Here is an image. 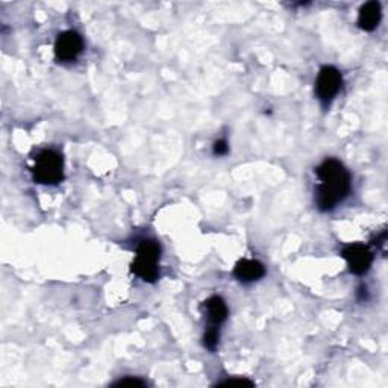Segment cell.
I'll return each instance as SVG.
<instances>
[{
  "mask_svg": "<svg viewBox=\"0 0 388 388\" xmlns=\"http://www.w3.org/2000/svg\"><path fill=\"white\" fill-rule=\"evenodd\" d=\"M316 174L319 185L316 190V205L320 211H332L350 194L352 179L347 168L339 159L328 158L321 163Z\"/></svg>",
  "mask_w": 388,
  "mask_h": 388,
  "instance_id": "cell-1",
  "label": "cell"
},
{
  "mask_svg": "<svg viewBox=\"0 0 388 388\" xmlns=\"http://www.w3.org/2000/svg\"><path fill=\"white\" fill-rule=\"evenodd\" d=\"M161 246L155 240H143L137 247L133 272L144 282H155L159 277Z\"/></svg>",
  "mask_w": 388,
  "mask_h": 388,
  "instance_id": "cell-2",
  "label": "cell"
},
{
  "mask_svg": "<svg viewBox=\"0 0 388 388\" xmlns=\"http://www.w3.org/2000/svg\"><path fill=\"white\" fill-rule=\"evenodd\" d=\"M35 182L43 185H56L64 179V159L54 149L41 150L32 167Z\"/></svg>",
  "mask_w": 388,
  "mask_h": 388,
  "instance_id": "cell-3",
  "label": "cell"
},
{
  "mask_svg": "<svg viewBox=\"0 0 388 388\" xmlns=\"http://www.w3.org/2000/svg\"><path fill=\"white\" fill-rule=\"evenodd\" d=\"M341 73L335 67H332V65H326V67L319 71V76L316 79V93L319 100L323 105H329L341 90Z\"/></svg>",
  "mask_w": 388,
  "mask_h": 388,
  "instance_id": "cell-4",
  "label": "cell"
},
{
  "mask_svg": "<svg viewBox=\"0 0 388 388\" xmlns=\"http://www.w3.org/2000/svg\"><path fill=\"white\" fill-rule=\"evenodd\" d=\"M341 256L347 262V267L354 275H365L373 264V253L364 244H349L341 251Z\"/></svg>",
  "mask_w": 388,
  "mask_h": 388,
  "instance_id": "cell-5",
  "label": "cell"
},
{
  "mask_svg": "<svg viewBox=\"0 0 388 388\" xmlns=\"http://www.w3.org/2000/svg\"><path fill=\"white\" fill-rule=\"evenodd\" d=\"M84 49V41L75 31H65L58 35L55 41V56L62 62H70L75 61L82 52Z\"/></svg>",
  "mask_w": 388,
  "mask_h": 388,
  "instance_id": "cell-6",
  "label": "cell"
},
{
  "mask_svg": "<svg viewBox=\"0 0 388 388\" xmlns=\"http://www.w3.org/2000/svg\"><path fill=\"white\" fill-rule=\"evenodd\" d=\"M203 312L212 328H218L228 319V306L220 296H211L208 300H205Z\"/></svg>",
  "mask_w": 388,
  "mask_h": 388,
  "instance_id": "cell-7",
  "label": "cell"
},
{
  "mask_svg": "<svg viewBox=\"0 0 388 388\" xmlns=\"http://www.w3.org/2000/svg\"><path fill=\"white\" fill-rule=\"evenodd\" d=\"M264 275L266 267L255 260H240L233 267V276L241 282H255Z\"/></svg>",
  "mask_w": 388,
  "mask_h": 388,
  "instance_id": "cell-8",
  "label": "cell"
},
{
  "mask_svg": "<svg viewBox=\"0 0 388 388\" xmlns=\"http://www.w3.org/2000/svg\"><path fill=\"white\" fill-rule=\"evenodd\" d=\"M383 19V10L379 2H367L361 6L360 16H358V25L363 31L372 32L379 26Z\"/></svg>",
  "mask_w": 388,
  "mask_h": 388,
  "instance_id": "cell-9",
  "label": "cell"
},
{
  "mask_svg": "<svg viewBox=\"0 0 388 388\" xmlns=\"http://www.w3.org/2000/svg\"><path fill=\"white\" fill-rule=\"evenodd\" d=\"M203 344L208 350L214 352L218 344V329L217 328H212V326L208 328V331L203 335Z\"/></svg>",
  "mask_w": 388,
  "mask_h": 388,
  "instance_id": "cell-10",
  "label": "cell"
},
{
  "mask_svg": "<svg viewBox=\"0 0 388 388\" xmlns=\"http://www.w3.org/2000/svg\"><path fill=\"white\" fill-rule=\"evenodd\" d=\"M113 385L114 387H146L148 384H146V380L140 378H123V379L115 380Z\"/></svg>",
  "mask_w": 388,
  "mask_h": 388,
  "instance_id": "cell-11",
  "label": "cell"
},
{
  "mask_svg": "<svg viewBox=\"0 0 388 388\" xmlns=\"http://www.w3.org/2000/svg\"><path fill=\"white\" fill-rule=\"evenodd\" d=\"M220 387H253L252 380H249L246 378H232V379H226L218 383Z\"/></svg>",
  "mask_w": 388,
  "mask_h": 388,
  "instance_id": "cell-12",
  "label": "cell"
},
{
  "mask_svg": "<svg viewBox=\"0 0 388 388\" xmlns=\"http://www.w3.org/2000/svg\"><path fill=\"white\" fill-rule=\"evenodd\" d=\"M212 152H214L216 157H225L226 153L229 152V146L226 140H217L212 146Z\"/></svg>",
  "mask_w": 388,
  "mask_h": 388,
  "instance_id": "cell-13",
  "label": "cell"
}]
</instances>
